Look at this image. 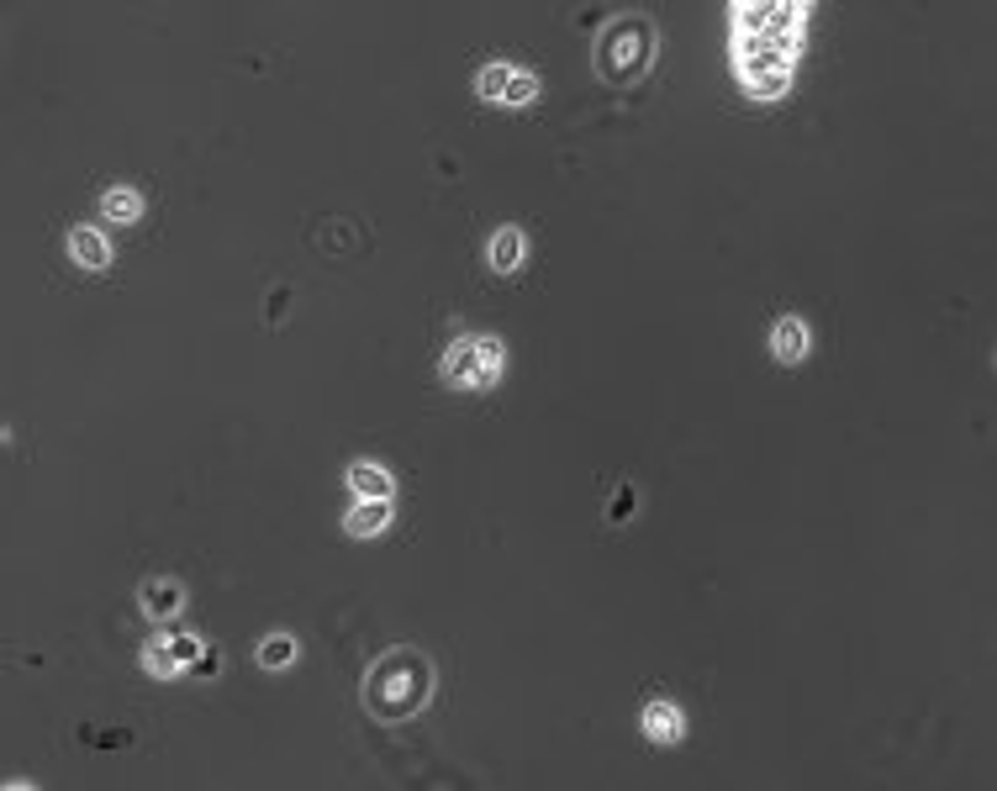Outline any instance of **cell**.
<instances>
[{
  "mask_svg": "<svg viewBox=\"0 0 997 791\" xmlns=\"http://www.w3.org/2000/svg\"><path fill=\"white\" fill-rule=\"evenodd\" d=\"M771 354H776V364H802L808 354H813V333H808V322L802 317H781L776 327H771Z\"/></svg>",
  "mask_w": 997,
  "mask_h": 791,
  "instance_id": "5",
  "label": "cell"
},
{
  "mask_svg": "<svg viewBox=\"0 0 997 791\" xmlns=\"http://www.w3.org/2000/svg\"><path fill=\"white\" fill-rule=\"evenodd\" d=\"M344 481H348V491H354L359 502H391V496H396L391 470H385V465H376V459H354Z\"/></svg>",
  "mask_w": 997,
  "mask_h": 791,
  "instance_id": "6",
  "label": "cell"
},
{
  "mask_svg": "<svg viewBox=\"0 0 997 791\" xmlns=\"http://www.w3.org/2000/svg\"><path fill=\"white\" fill-rule=\"evenodd\" d=\"M170 650H174V659H180V670H196V659L207 654V644H201L196 633H170Z\"/></svg>",
  "mask_w": 997,
  "mask_h": 791,
  "instance_id": "18",
  "label": "cell"
},
{
  "mask_svg": "<svg viewBox=\"0 0 997 791\" xmlns=\"http://www.w3.org/2000/svg\"><path fill=\"white\" fill-rule=\"evenodd\" d=\"M285 301H291L285 291H275V296H270V322H280V317H285Z\"/></svg>",
  "mask_w": 997,
  "mask_h": 791,
  "instance_id": "20",
  "label": "cell"
},
{
  "mask_svg": "<svg viewBox=\"0 0 997 791\" xmlns=\"http://www.w3.org/2000/svg\"><path fill=\"white\" fill-rule=\"evenodd\" d=\"M739 79L755 101H781L791 85V70H739Z\"/></svg>",
  "mask_w": 997,
  "mask_h": 791,
  "instance_id": "12",
  "label": "cell"
},
{
  "mask_svg": "<svg viewBox=\"0 0 997 791\" xmlns=\"http://www.w3.org/2000/svg\"><path fill=\"white\" fill-rule=\"evenodd\" d=\"M217 670H222V654H217V650L207 644V654L196 659V676H217Z\"/></svg>",
  "mask_w": 997,
  "mask_h": 791,
  "instance_id": "19",
  "label": "cell"
},
{
  "mask_svg": "<svg viewBox=\"0 0 997 791\" xmlns=\"http://www.w3.org/2000/svg\"><path fill=\"white\" fill-rule=\"evenodd\" d=\"M654 64V22L650 16H618L596 37V74L607 85H639Z\"/></svg>",
  "mask_w": 997,
  "mask_h": 791,
  "instance_id": "2",
  "label": "cell"
},
{
  "mask_svg": "<svg viewBox=\"0 0 997 791\" xmlns=\"http://www.w3.org/2000/svg\"><path fill=\"white\" fill-rule=\"evenodd\" d=\"M633 507H639V491H633V481H623L618 491H613V502H607V522L623 528V522L633 517Z\"/></svg>",
  "mask_w": 997,
  "mask_h": 791,
  "instance_id": "17",
  "label": "cell"
},
{
  "mask_svg": "<svg viewBox=\"0 0 997 791\" xmlns=\"http://www.w3.org/2000/svg\"><path fill=\"white\" fill-rule=\"evenodd\" d=\"M101 217L106 222H116V227H133L143 217V196H138V185H111L101 196Z\"/></svg>",
  "mask_w": 997,
  "mask_h": 791,
  "instance_id": "11",
  "label": "cell"
},
{
  "mask_svg": "<svg viewBox=\"0 0 997 791\" xmlns=\"http://www.w3.org/2000/svg\"><path fill=\"white\" fill-rule=\"evenodd\" d=\"M138 607H143V613H148L153 622L180 618V607H185V585H180V581H143Z\"/></svg>",
  "mask_w": 997,
  "mask_h": 791,
  "instance_id": "8",
  "label": "cell"
},
{
  "mask_svg": "<svg viewBox=\"0 0 997 791\" xmlns=\"http://www.w3.org/2000/svg\"><path fill=\"white\" fill-rule=\"evenodd\" d=\"M385 528H391V502H359V496H354V507H348V517H344L348 539H376Z\"/></svg>",
  "mask_w": 997,
  "mask_h": 791,
  "instance_id": "10",
  "label": "cell"
},
{
  "mask_svg": "<svg viewBox=\"0 0 997 791\" xmlns=\"http://www.w3.org/2000/svg\"><path fill=\"white\" fill-rule=\"evenodd\" d=\"M64 248H70V259L79 270H106V264H111V243H106V233H96V227H70Z\"/></svg>",
  "mask_w": 997,
  "mask_h": 791,
  "instance_id": "9",
  "label": "cell"
},
{
  "mask_svg": "<svg viewBox=\"0 0 997 791\" xmlns=\"http://www.w3.org/2000/svg\"><path fill=\"white\" fill-rule=\"evenodd\" d=\"M522 259H528V238H522V227H496L491 243H485V264H491L496 275H517V270H522Z\"/></svg>",
  "mask_w": 997,
  "mask_h": 791,
  "instance_id": "7",
  "label": "cell"
},
{
  "mask_svg": "<svg viewBox=\"0 0 997 791\" xmlns=\"http://www.w3.org/2000/svg\"><path fill=\"white\" fill-rule=\"evenodd\" d=\"M507 79H513V64H485L481 74H476V96H481L485 106H502V96H507Z\"/></svg>",
  "mask_w": 997,
  "mask_h": 791,
  "instance_id": "15",
  "label": "cell"
},
{
  "mask_svg": "<svg viewBox=\"0 0 997 791\" xmlns=\"http://www.w3.org/2000/svg\"><path fill=\"white\" fill-rule=\"evenodd\" d=\"M544 96V85H539V74L528 70H513V79H507V96H502V106H533Z\"/></svg>",
  "mask_w": 997,
  "mask_h": 791,
  "instance_id": "16",
  "label": "cell"
},
{
  "mask_svg": "<svg viewBox=\"0 0 997 791\" xmlns=\"http://www.w3.org/2000/svg\"><path fill=\"white\" fill-rule=\"evenodd\" d=\"M143 670H148L153 681L180 676V659H174V650H170V633H159V639H148V644H143Z\"/></svg>",
  "mask_w": 997,
  "mask_h": 791,
  "instance_id": "13",
  "label": "cell"
},
{
  "mask_svg": "<svg viewBox=\"0 0 997 791\" xmlns=\"http://www.w3.org/2000/svg\"><path fill=\"white\" fill-rule=\"evenodd\" d=\"M296 654H301L296 633H270V639L259 644V665H264V670H291V665H296Z\"/></svg>",
  "mask_w": 997,
  "mask_h": 791,
  "instance_id": "14",
  "label": "cell"
},
{
  "mask_svg": "<svg viewBox=\"0 0 997 791\" xmlns=\"http://www.w3.org/2000/svg\"><path fill=\"white\" fill-rule=\"evenodd\" d=\"M439 375L448 391H491L507 375V344L496 333H459L439 359Z\"/></svg>",
  "mask_w": 997,
  "mask_h": 791,
  "instance_id": "3",
  "label": "cell"
},
{
  "mask_svg": "<svg viewBox=\"0 0 997 791\" xmlns=\"http://www.w3.org/2000/svg\"><path fill=\"white\" fill-rule=\"evenodd\" d=\"M639 728H644L650 744H681L687 739V713L670 696H654V702H644V713H639Z\"/></svg>",
  "mask_w": 997,
  "mask_h": 791,
  "instance_id": "4",
  "label": "cell"
},
{
  "mask_svg": "<svg viewBox=\"0 0 997 791\" xmlns=\"http://www.w3.org/2000/svg\"><path fill=\"white\" fill-rule=\"evenodd\" d=\"M433 702V659L422 650H385L365 670V713L380 722H407Z\"/></svg>",
  "mask_w": 997,
  "mask_h": 791,
  "instance_id": "1",
  "label": "cell"
}]
</instances>
